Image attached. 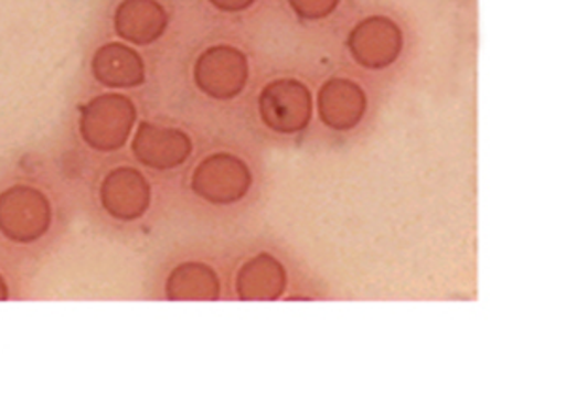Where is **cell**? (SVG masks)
<instances>
[{
	"label": "cell",
	"instance_id": "6da1fadb",
	"mask_svg": "<svg viewBox=\"0 0 565 418\" xmlns=\"http://www.w3.org/2000/svg\"><path fill=\"white\" fill-rule=\"evenodd\" d=\"M258 114L264 125L279 135H296L313 117V97L308 85L282 77L264 87L258 97Z\"/></svg>",
	"mask_w": 565,
	"mask_h": 418
},
{
	"label": "cell",
	"instance_id": "7a4b0ae2",
	"mask_svg": "<svg viewBox=\"0 0 565 418\" xmlns=\"http://www.w3.org/2000/svg\"><path fill=\"white\" fill-rule=\"evenodd\" d=\"M249 79L245 53L232 45H215L200 55L194 65V84L207 97L231 100L244 93Z\"/></svg>",
	"mask_w": 565,
	"mask_h": 418
},
{
	"label": "cell",
	"instance_id": "3957f363",
	"mask_svg": "<svg viewBox=\"0 0 565 418\" xmlns=\"http://www.w3.org/2000/svg\"><path fill=\"white\" fill-rule=\"evenodd\" d=\"M253 175L242 159L228 153H215L194 170V193L213 204H234L244 199Z\"/></svg>",
	"mask_w": 565,
	"mask_h": 418
},
{
	"label": "cell",
	"instance_id": "277c9868",
	"mask_svg": "<svg viewBox=\"0 0 565 418\" xmlns=\"http://www.w3.org/2000/svg\"><path fill=\"white\" fill-rule=\"evenodd\" d=\"M136 121V110L129 98L108 95L85 108L82 132L93 148L111 151L121 148Z\"/></svg>",
	"mask_w": 565,
	"mask_h": 418
},
{
	"label": "cell",
	"instance_id": "5b68a950",
	"mask_svg": "<svg viewBox=\"0 0 565 418\" xmlns=\"http://www.w3.org/2000/svg\"><path fill=\"white\" fill-rule=\"evenodd\" d=\"M348 47L360 66L381 71L399 57L404 47V34L385 15H372L354 26L349 34Z\"/></svg>",
	"mask_w": 565,
	"mask_h": 418
},
{
	"label": "cell",
	"instance_id": "8992f818",
	"mask_svg": "<svg viewBox=\"0 0 565 418\" xmlns=\"http://www.w3.org/2000/svg\"><path fill=\"white\" fill-rule=\"evenodd\" d=\"M317 108L327 127L345 132L354 129L366 116V93L351 79L334 77L319 90Z\"/></svg>",
	"mask_w": 565,
	"mask_h": 418
},
{
	"label": "cell",
	"instance_id": "52a82bcc",
	"mask_svg": "<svg viewBox=\"0 0 565 418\" xmlns=\"http://www.w3.org/2000/svg\"><path fill=\"white\" fill-rule=\"evenodd\" d=\"M132 149L141 164L154 170H172L189 159L193 143L181 130L157 129L149 122H141Z\"/></svg>",
	"mask_w": 565,
	"mask_h": 418
},
{
	"label": "cell",
	"instance_id": "ba28073f",
	"mask_svg": "<svg viewBox=\"0 0 565 418\" xmlns=\"http://www.w3.org/2000/svg\"><path fill=\"white\" fill-rule=\"evenodd\" d=\"M168 26V13L157 0H122L117 7V34L136 45L161 39Z\"/></svg>",
	"mask_w": 565,
	"mask_h": 418
},
{
	"label": "cell",
	"instance_id": "9c48e42d",
	"mask_svg": "<svg viewBox=\"0 0 565 418\" xmlns=\"http://www.w3.org/2000/svg\"><path fill=\"white\" fill-rule=\"evenodd\" d=\"M287 271L270 255H258L245 262L238 274V297L245 302H270L281 298Z\"/></svg>",
	"mask_w": 565,
	"mask_h": 418
},
{
	"label": "cell",
	"instance_id": "30bf717a",
	"mask_svg": "<svg viewBox=\"0 0 565 418\" xmlns=\"http://www.w3.org/2000/svg\"><path fill=\"white\" fill-rule=\"evenodd\" d=\"M93 72L98 82L108 87H135L143 82L140 55L121 44H108L98 50Z\"/></svg>",
	"mask_w": 565,
	"mask_h": 418
},
{
	"label": "cell",
	"instance_id": "8fae6325",
	"mask_svg": "<svg viewBox=\"0 0 565 418\" xmlns=\"http://www.w3.org/2000/svg\"><path fill=\"white\" fill-rule=\"evenodd\" d=\"M104 196L122 207V215H140L149 204V185L143 175L130 168H121L108 175L104 183Z\"/></svg>",
	"mask_w": 565,
	"mask_h": 418
},
{
	"label": "cell",
	"instance_id": "7c38bea8",
	"mask_svg": "<svg viewBox=\"0 0 565 418\" xmlns=\"http://www.w3.org/2000/svg\"><path fill=\"white\" fill-rule=\"evenodd\" d=\"M290 8L295 10L298 18L316 21L324 20L334 12L340 0H289Z\"/></svg>",
	"mask_w": 565,
	"mask_h": 418
},
{
	"label": "cell",
	"instance_id": "4fadbf2b",
	"mask_svg": "<svg viewBox=\"0 0 565 418\" xmlns=\"http://www.w3.org/2000/svg\"><path fill=\"white\" fill-rule=\"evenodd\" d=\"M210 2L223 12H242V10L253 7L257 0H210Z\"/></svg>",
	"mask_w": 565,
	"mask_h": 418
}]
</instances>
